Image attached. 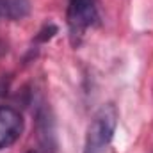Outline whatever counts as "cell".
<instances>
[{
    "label": "cell",
    "instance_id": "obj_1",
    "mask_svg": "<svg viewBox=\"0 0 153 153\" xmlns=\"http://www.w3.org/2000/svg\"><path fill=\"white\" fill-rule=\"evenodd\" d=\"M117 109L114 103L102 105L89 123L85 132L84 153H102L112 141L117 125Z\"/></svg>",
    "mask_w": 153,
    "mask_h": 153
},
{
    "label": "cell",
    "instance_id": "obj_5",
    "mask_svg": "<svg viewBox=\"0 0 153 153\" xmlns=\"http://www.w3.org/2000/svg\"><path fill=\"white\" fill-rule=\"evenodd\" d=\"M0 13L9 20H23L30 13V0H0Z\"/></svg>",
    "mask_w": 153,
    "mask_h": 153
},
{
    "label": "cell",
    "instance_id": "obj_6",
    "mask_svg": "<svg viewBox=\"0 0 153 153\" xmlns=\"http://www.w3.org/2000/svg\"><path fill=\"white\" fill-rule=\"evenodd\" d=\"M53 34H57V27L55 25H45L43 29H41V32H39L38 36H36V41L39 43H45V41H48V39L53 38Z\"/></svg>",
    "mask_w": 153,
    "mask_h": 153
},
{
    "label": "cell",
    "instance_id": "obj_7",
    "mask_svg": "<svg viewBox=\"0 0 153 153\" xmlns=\"http://www.w3.org/2000/svg\"><path fill=\"white\" fill-rule=\"evenodd\" d=\"M27 153H39V152H34V150H32V152H27Z\"/></svg>",
    "mask_w": 153,
    "mask_h": 153
},
{
    "label": "cell",
    "instance_id": "obj_3",
    "mask_svg": "<svg viewBox=\"0 0 153 153\" xmlns=\"http://www.w3.org/2000/svg\"><path fill=\"white\" fill-rule=\"evenodd\" d=\"M23 132V117L20 111L9 105H0V150L9 148Z\"/></svg>",
    "mask_w": 153,
    "mask_h": 153
},
{
    "label": "cell",
    "instance_id": "obj_2",
    "mask_svg": "<svg viewBox=\"0 0 153 153\" xmlns=\"http://www.w3.org/2000/svg\"><path fill=\"white\" fill-rule=\"evenodd\" d=\"M98 22L96 0H70L68 2V27L73 43L84 36V32Z\"/></svg>",
    "mask_w": 153,
    "mask_h": 153
},
{
    "label": "cell",
    "instance_id": "obj_4",
    "mask_svg": "<svg viewBox=\"0 0 153 153\" xmlns=\"http://www.w3.org/2000/svg\"><path fill=\"white\" fill-rule=\"evenodd\" d=\"M36 121H38V139L43 150L48 153L55 152V130L53 121L50 116V109L43 103L36 111Z\"/></svg>",
    "mask_w": 153,
    "mask_h": 153
}]
</instances>
